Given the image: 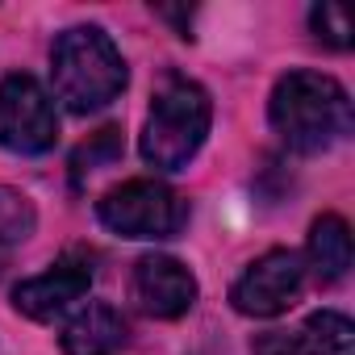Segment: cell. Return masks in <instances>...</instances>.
I'll list each match as a JSON object with an SVG mask.
<instances>
[{
	"label": "cell",
	"mask_w": 355,
	"mask_h": 355,
	"mask_svg": "<svg viewBox=\"0 0 355 355\" xmlns=\"http://www.w3.org/2000/svg\"><path fill=\"white\" fill-rule=\"evenodd\" d=\"M59 343L63 355H117L125 347V318L113 305L92 301L63 326Z\"/></svg>",
	"instance_id": "cell-9"
},
{
	"label": "cell",
	"mask_w": 355,
	"mask_h": 355,
	"mask_svg": "<svg viewBox=\"0 0 355 355\" xmlns=\"http://www.w3.org/2000/svg\"><path fill=\"white\" fill-rule=\"evenodd\" d=\"M88 288H92V263L80 255H67V259L51 263L46 272L21 280L13 288V305H17V313H26L34 322H51V318L67 313L76 301H84Z\"/></svg>",
	"instance_id": "cell-7"
},
{
	"label": "cell",
	"mask_w": 355,
	"mask_h": 355,
	"mask_svg": "<svg viewBox=\"0 0 355 355\" xmlns=\"http://www.w3.org/2000/svg\"><path fill=\"white\" fill-rule=\"evenodd\" d=\"M309 26H313L318 38L330 42L334 51H347V46H351V26H347V13H343L338 5H313Z\"/></svg>",
	"instance_id": "cell-14"
},
{
	"label": "cell",
	"mask_w": 355,
	"mask_h": 355,
	"mask_svg": "<svg viewBox=\"0 0 355 355\" xmlns=\"http://www.w3.org/2000/svg\"><path fill=\"white\" fill-rule=\"evenodd\" d=\"M121 159V125H101L96 134H88V142L71 155V180L80 184L84 175H92V171H101V167H109V163H117Z\"/></svg>",
	"instance_id": "cell-12"
},
{
	"label": "cell",
	"mask_w": 355,
	"mask_h": 355,
	"mask_svg": "<svg viewBox=\"0 0 355 355\" xmlns=\"http://www.w3.org/2000/svg\"><path fill=\"white\" fill-rule=\"evenodd\" d=\"M251 355H305L301 351V338L288 334V330H268L251 343Z\"/></svg>",
	"instance_id": "cell-15"
},
{
	"label": "cell",
	"mask_w": 355,
	"mask_h": 355,
	"mask_svg": "<svg viewBox=\"0 0 355 355\" xmlns=\"http://www.w3.org/2000/svg\"><path fill=\"white\" fill-rule=\"evenodd\" d=\"M209 121H214L209 92L197 80L167 76L163 88L155 92V105H150V117L142 125L138 150L155 171H180L201 150V142L209 134Z\"/></svg>",
	"instance_id": "cell-3"
},
{
	"label": "cell",
	"mask_w": 355,
	"mask_h": 355,
	"mask_svg": "<svg viewBox=\"0 0 355 355\" xmlns=\"http://www.w3.org/2000/svg\"><path fill=\"white\" fill-rule=\"evenodd\" d=\"M96 218L105 230L121 239H175L189 222V205L159 180H125L96 201Z\"/></svg>",
	"instance_id": "cell-4"
},
{
	"label": "cell",
	"mask_w": 355,
	"mask_h": 355,
	"mask_svg": "<svg viewBox=\"0 0 355 355\" xmlns=\"http://www.w3.org/2000/svg\"><path fill=\"white\" fill-rule=\"evenodd\" d=\"M134 301L150 318H184L197 301V276L171 255H142L134 263Z\"/></svg>",
	"instance_id": "cell-8"
},
{
	"label": "cell",
	"mask_w": 355,
	"mask_h": 355,
	"mask_svg": "<svg viewBox=\"0 0 355 355\" xmlns=\"http://www.w3.org/2000/svg\"><path fill=\"white\" fill-rule=\"evenodd\" d=\"M51 80H55V96L71 113H96L121 96L130 71L121 51L101 26H71L55 38Z\"/></svg>",
	"instance_id": "cell-2"
},
{
	"label": "cell",
	"mask_w": 355,
	"mask_h": 355,
	"mask_svg": "<svg viewBox=\"0 0 355 355\" xmlns=\"http://www.w3.org/2000/svg\"><path fill=\"white\" fill-rule=\"evenodd\" d=\"M305 259H309L318 284H338L347 276V268H351V226L338 214H322L309 226Z\"/></svg>",
	"instance_id": "cell-10"
},
{
	"label": "cell",
	"mask_w": 355,
	"mask_h": 355,
	"mask_svg": "<svg viewBox=\"0 0 355 355\" xmlns=\"http://www.w3.org/2000/svg\"><path fill=\"white\" fill-rule=\"evenodd\" d=\"M301 280H305V263L297 251H268L234 280L230 305L243 318H276L297 301Z\"/></svg>",
	"instance_id": "cell-6"
},
{
	"label": "cell",
	"mask_w": 355,
	"mask_h": 355,
	"mask_svg": "<svg viewBox=\"0 0 355 355\" xmlns=\"http://www.w3.org/2000/svg\"><path fill=\"white\" fill-rule=\"evenodd\" d=\"M301 351L305 355H355V326L338 309H318L301 326Z\"/></svg>",
	"instance_id": "cell-11"
},
{
	"label": "cell",
	"mask_w": 355,
	"mask_h": 355,
	"mask_svg": "<svg viewBox=\"0 0 355 355\" xmlns=\"http://www.w3.org/2000/svg\"><path fill=\"white\" fill-rule=\"evenodd\" d=\"M59 142V113L51 92L26 76L13 71L0 80V146L13 155H42Z\"/></svg>",
	"instance_id": "cell-5"
},
{
	"label": "cell",
	"mask_w": 355,
	"mask_h": 355,
	"mask_svg": "<svg viewBox=\"0 0 355 355\" xmlns=\"http://www.w3.org/2000/svg\"><path fill=\"white\" fill-rule=\"evenodd\" d=\"M268 117L288 150L318 155L351 134V96L334 76L288 71L272 88Z\"/></svg>",
	"instance_id": "cell-1"
},
{
	"label": "cell",
	"mask_w": 355,
	"mask_h": 355,
	"mask_svg": "<svg viewBox=\"0 0 355 355\" xmlns=\"http://www.w3.org/2000/svg\"><path fill=\"white\" fill-rule=\"evenodd\" d=\"M38 226V214L26 193L0 184V243H26Z\"/></svg>",
	"instance_id": "cell-13"
}]
</instances>
